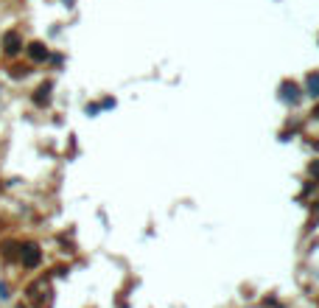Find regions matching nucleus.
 Wrapping results in <instances>:
<instances>
[{"mask_svg": "<svg viewBox=\"0 0 319 308\" xmlns=\"http://www.w3.org/2000/svg\"><path fill=\"white\" fill-rule=\"evenodd\" d=\"M22 261H25V266H34L36 261H39V252H36L34 247H28V250H25V258H22Z\"/></svg>", "mask_w": 319, "mask_h": 308, "instance_id": "nucleus-1", "label": "nucleus"}, {"mask_svg": "<svg viewBox=\"0 0 319 308\" xmlns=\"http://www.w3.org/2000/svg\"><path fill=\"white\" fill-rule=\"evenodd\" d=\"M17 45H20V42H17V34H8L6 36V50H8V53H17V50H20Z\"/></svg>", "mask_w": 319, "mask_h": 308, "instance_id": "nucleus-2", "label": "nucleus"}, {"mask_svg": "<svg viewBox=\"0 0 319 308\" xmlns=\"http://www.w3.org/2000/svg\"><path fill=\"white\" fill-rule=\"evenodd\" d=\"M308 93L319 95V76H311V79H308Z\"/></svg>", "mask_w": 319, "mask_h": 308, "instance_id": "nucleus-3", "label": "nucleus"}, {"mask_svg": "<svg viewBox=\"0 0 319 308\" xmlns=\"http://www.w3.org/2000/svg\"><path fill=\"white\" fill-rule=\"evenodd\" d=\"M31 56H36V59H45V50H42V45H31Z\"/></svg>", "mask_w": 319, "mask_h": 308, "instance_id": "nucleus-4", "label": "nucleus"}, {"mask_svg": "<svg viewBox=\"0 0 319 308\" xmlns=\"http://www.w3.org/2000/svg\"><path fill=\"white\" fill-rule=\"evenodd\" d=\"M311 174H319V163H317V165H314V168H311Z\"/></svg>", "mask_w": 319, "mask_h": 308, "instance_id": "nucleus-5", "label": "nucleus"}]
</instances>
